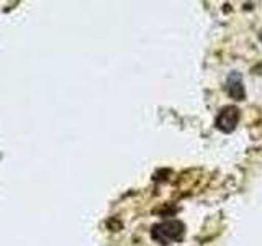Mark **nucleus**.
Segmentation results:
<instances>
[{
	"instance_id": "1",
	"label": "nucleus",
	"mask_w": 262,
	"mask_h": 246,
	"mask_svg": "<svg viewBox=\"0 0 262 246\" xmlns=\"http://www.w3.org/2000/svg\"><path fill=\"white\" fill-rule=\"evenodd\" d=\"M151 236L159 244H170L174 241L184 240L185 225L180 220H166L151 228Z\"/></svg>"
},
{
	"instance_id": "2",
	"label": "nucleus",
	"mask_w": 262,
	"mask_h": 246,
	"mask_svg": "<svg viewBox=\"0 0 262 246\" xmlns=\"http://www.w3.org/2000/svg\"><path fill=\"white\" fill-rule=\"evenodd\" d=\"M239 109L234 105H228L225 109H221V112L218 113V117L215 120V127L223 131V133H231L234 131L237 121H239Z\"/></svg>"
},
{
	"instance_id": "3",
	"label": "nucleus",
	"mask_w": 262,
	"mask_h": 246,
	"mask_svg": "<svg viewBox=\"0 0 262 246\" xmlns=\"http://www.w3.org/2000/svg\"><path fill=\"white\" fill-rule=\"evenodd\" d=\"M226 92L229 94V97H231V98H236V100H244V98H246V90H244L243 77H241L239 72H231L228 76Z\"/></svg>"
},
{
	"instance_id": "4",
	"label": "nucleus",
	"mask_w": 262,
	"mask_h": 246,
	"mask_svg": "<svg viewBox=\"0 0 262 246\" xmlns=\"http://www.w3.org/2000/svg\"><path fill=\"white\" fill-rule=\"evenodd\" d=\"M259 39H260V43H262V30H260V35H259Z\"/></svg>"
}]
</instances>
